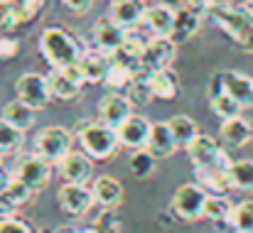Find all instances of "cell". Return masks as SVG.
Listing matches in <instances>:
<instances>
[{"mask_svg": "<svg viewBox=\"0 0 253 233\" xmlns=\"http://www.w3.org/2000/svg\"><path fill=\"white\" fill-rule=\"evenodd\" d=\"M216 25L244 49L253 54V7L234 5V2H211L207 10Z\"/></svg>", "mask_w": 253, "mask_h": 233, "instance_id": "6da1fadb", "label": "cell"}, {"mask_svg": "<svg viewBox=\"0 0 253 233\" xmlns=\"http://www.w3.org/2000/svg\"><path fill=\"white\" fill-rule=\"evenodd\" d=\"M40 52L42 57L49 62L52 69H64L79 62L82 57V44L77 42V37L64 30V27H47L40 35Z\"/></svg>", "mask_w": 253, "mask_h": 233, "instance_id": "7a4b0ae2", "label": "cell"}, {"mask_svg": "<svg viewBox=\"0 0 253 233\" xmlns=\"http://www.w3.org/2000/svg\"><path fill=\"white\" fill-rule=\"evenodd\" d=\"M79 143H82V150L91 159H108L118 150V135H116V128L106 125V123H84L79 125V133H77Z\"/></svg>", "mask_w": 253, "mask_h": 233, "instance_id": "3957f363", "label": "cell"}, {"mask_svg": "<svg viewBox=\"0 0 253 233\" xmlns=\"http://www.w3.org/2000/svg\"><path fill=\"white\" fill-rule=\"evenodd\" d=\"M72 145H74V135H72V130H67L62 125H49V128L40 130L35 138V153L44 157L47 162H62V157L72 153Z\"/></svg>", "mask_w": 253, "mask_h": 233, "instance_id": "277c9868", "label": "cell"}, {"mask_svg": "<svg viewBox=\"0 0 253 233\" xmlns=\"http://www.w3.org/2000/svg\"><path fill=\"white\" fill-rule=\"evenodd\" d=\"M187 155L192 159L194 169H216V167L229 169L231 164L229 155L219 148V143L211 135H202V133L187 145Z\"/></svg>", "mask_w": 253, "mask_h": 233, "instance_id": "5b68a950", "label": "cell"}, {"mask_svg": "<svg viewBox=\"0 0 253 233\" xmlns=\"http://www.w3.org/2000/svg\"><path fill=\"white\" fill-rule=\"evenodd\" d=\"M207 196H209V192H207L202 184L189 182V184H182V187L172 194V204H169V206H172V211H174L179 219H184V221H197V219L204 216Z\"/></svg>", "mask_w": 253, "mask_h": 233, "instance_id": "8992f818", "label": "cell"}, {"mask_svg": "<svg viewBox=\"0 0 253 233\" xmlns=\"http://www.w3.org/2000/svg\"><path fill=\"white\" fill-rule=\"evenodd\" d=\"M15 91H17V98L27 106H32L35 111L44 108L52 98V91H49V81L47 77L37 74V72H27L15 81Z\"/></svg>", "mask_w": 253, "mask_h": 233, "instance_id": "52a82bcc", "label": "cell"}, {"mask_svg": "<svg viewBox=\"0 0 253 233\" xmlns=\"http://www.w3.org/2000/svg\"><path fill=\"white\" fill-rule=\"evenodd\" d=\"M15 179H20L22 184H27L32 192L37 189H44L52 179V162H47L44 157H40L37 153L35 155L22 157L15 167Z\"/></svg>", "mask_w": 253, "mask_h": 233, "instance_id": "ba28073f", "label": "cell"}, {"mask_svg": "<svg viewBox=\"0 0 253 233\" xmlns=\"http://www.w3.org/2000/svg\"><path fill=\"white\" fill-rule=\"evenodd\" d=\"M174 42L169 37H153L145 42L143 57H140V72L138 74H153L160 69H168L174 59Z\"/></svg>", "mask_w": 253, "mask_h": 233, "instance_id": "9c48e42d", "label": "cell"}, {"mask_svg": "<svg viewBox=\"0 0 253 233\" xmlns=\"http://www.w3.org/2000/svg\"><path fill=\"white\" fill-rule=\"evenodd\" d=\"M150 120L140 113H133L130 118H126L118 128H116V135H118V143L123 148H130V150H140L148 145V135H150Z\"/></svg>", "mask_w": 253, "mask_h": 233, "instance_id": "30bf717a", "label": "cell"}, {"mask_svg": "<svg viewBox=\"0 0 253 233\" xmlns=\"http://www.w3.org/2000/svg\"><path fill=\"white\" fill-rule=\"evenodd\" d=\"M133 116V101L126 96V93H118V91H111L108 96L101 98L98 103V118L101 123L111 125V128H118L126 118Z\"/></svg>", "mask_w": 253, "mask_h": 233, "instance_id": "8fae6325", "label": "cell"}, {"mask_svg": "<svg viewBox=\"0 0 253 233\" xmlns=\"http://www.w3.org/2000/svg\"><path fill=\"white\" fill-rule=\"evenodd\" d=\"M57 199H59V206L67 214H72V216H82V214H86L96 204L91 187H86V184H69V182H64V187L59 189Z\"/></svg>", "mask_w": 253, "mask_h": 233, "instance_id": "7c38bea8", "label": "cell"}, {"mask_svg": "<svg viewBox=\"0 0 253 233\" xmlns=\"http://www.w3.org/2000/svg\"><path fill=\"white\" fill-rule=\"evenodd\" d=\"M126 35H128V30L126 27H121L116 20H98L96 25H93V44H96V49L98 52H103V54H113L121 44H123V39H126Z\"/></svg>", "mask_w": 253, "mask_h": 233, "instance_id": "4fadbf2b", "label": "cell"}, {"mask_svg": "<svg viewBox=\"0 0 253 233\" xmlns=\"http://www.w3.org/2000/svg\"><path fill=\"white\" fill-rule=\"evenodd\" d=\"M59 172H62V179L69 182V184H86L93 177V162L84 150L82 153L72 150L67 157H62Z\"/></svg>", "mask_w": 253, "mask_h": 233, "instance_id": "5bb4252c", "label": "cell"}, {"mask_svg": "<svg viewBox=\"0 0 253 233\" xmlns=\"http://www.w3.org/2000/svg\"><path fill=\"white\" fill-rule=\"evenodd\" d=\"M79 69H82V77L86 83H101L106 78V72L111 67V57L98 52V49H86L79 57Z\"/></svg>", "mask_w": 253, "mask_h": 233, "instance_id": "9a60e30c", "label": "cell"}, {"mask_svg": "<svg viewBox=\"0 0 253 233\" xmlns=\"http://www.w3.org/2000/svg\"><path fill=\"white\" fill-rule=\"evenodd\" d=\"M145 0H111V20H116L121 27H135L145 17Z\"/></svg>", "mask_w": 253, "mask_h": 233, "instance_id": "2e32d148", "label": "cell"}, {"mask_svg": "<svg viewBox=\"0 0 253 233\" xmlns=\"http://www.w3.org/2000/svg\"><path fill=\"white\" fill-rule=\"evenodd\" d=\"M224 81V91L239 101L241 108H251L253 106V78L246 74H239V72H224L221 74Z\"/></svg>", "mask_w": 253, "mask_h": 233, "instance_id": "e0dca14e", "label": "cell"}, {"mask_svg": "<svg viewBox=\"0 0 253 233\" xmlns=\"http://www.w3.org/2000/svg\"><path fill=\"white\" fill-rule=\"evenodd\" d=\"M91 192H93V201H96L98 206H103V209H116V206L121 204V199H123V187H121V182H118L116 177H108V174L93 179Z\"/></svg>", "mask_w": 253, "mask_h": 233, "instance_id": "ac0fdd59", "label": "cell"}, {"mask_svg": "<svg viewBox=\"0 0 253 233\" xmlns=\"http://www.w3.org/2000/svg\"><path fill=\"white\" fill-rule=\"evenodd\" d=\"M199 25H202V12L184 5V7L174 10V27H172L169 39H172L174 44H177V42H187L192 35H197Z\"/></svg>", "mask_w": 253, "mask_h": 233, "instance_id": "d6986e66", "label": "cell"}, {"mask_svg": "<svg viewBox=\"0 0 253 233\" xmlns=\"http://www.w3.org/2000/svg\"><path fill=\"white\" fill-rule=\"evenodd\" d=\"M143 22L150 27V32L155 37H169L172 35V27H174V7H169L168 2L153 5V7L145 10Z\"/></svg>", "mask_w": 253, "mask_h": 233, "instance_id": "ffe728a7", "label": "cell"}, {"mask_svg": "<svg viewBox=\"0 0 253 233\" xmlns=\"http://www.w3.org/2000/svg\"><path fill=\"white\" fill-rule=\"evenodd\" d=\"M158 159H165V157L174 155L177 150V143L172 138V130H169L168 123H153L150 125V135H148V145H145Z\"/></svg>", "mask_w": 253, "mask_h": 233, "instance_id": "44dd1931", "label": "cell"}, {"mask_svg": "<svg viewBox=\"0 0 253 233\" xmlns=\"http://www.w3.org/2000/svg\"><path fill=\"white\" fill-rule=\"evenodd\" d=\"M251 138H253V130H251V123L246 118L236 116V118H229V120L221 123V140L226 145L244 148V145L251 143Z\"/></svg>", "mask_w": 253, "mask_h": 233, "instance_id": "7402d4cb", "label": "cell"}, {"mask_svg": "<svg viewBox=\"0 0 253 233\" xmlns=\"http://www.w3.org/2000/svg\"><path fill=\"white\" fill-rule=\"evenodd\" d=\"M32 196V189L27 187V184H22L20 179H15V177H10V182H7V187L5 189H0V214H12L17 206H22L27 199Z\"/></svg>", "mask_w": 253, "mask_h": 233, "instance_id": "603a6c76", "label": "cell"}, {"mask_svg": "<svg viewBox=\"0 0 253 233\" xmlns=\"http://www.w3.org/2000/svg\"><path fill=\"white\" fill-rule=\"evenodd\" d=\"M47 81H49V91L54 98H62V101H72L79 96L82 91V83L74 77H69L64 69H52L47 74Z\"/></svg>", "mask_w": 253, "mask_h": 233, "instance_id": "cb8c5ba5", "label": "cell"}, {"mask_svg": "<svg viewBox=\"0 0 253 233\" xmlns=\"http://www.w3.org/2000/svg\"><path fill=\"white\" fill-rule=\"evenodd\" d=\"M35 108L32 106H27V103H22L20 98H15V101H10L5 108H2V120H7L12 128H17V130H27V128H32L35 125Z\"/></svg>", "mask_w": 253, "mask_h": 233, "instance_id": "d4e9b609", "label": "cell"}, {"mask_svg": "<svg viewBox=\"0 0 253 233\" xmlns=\"http://www.w3.org/2000/svg\"><path fill=\"white\" fill-rule=\"evenodd\" d=\"M148 83H150L153 98H163V101H172L177 96V91H179L177 77L169 69H160V72L148 74Z\"/></svg>", "mask_w": 253, "mask_h": 233, "instance_id": "484cf974", "label": "cell"}, {"mask_svg": "<svg viewBox=\"0 0 253 233\" xmlns=\"http://www.w3.org/2000/svg\"><path fill=\"white\" fill-rule=\"evenodd\" d=\"M197 177H199V184L211 192V194H226L231 187V177H229V169L224 167H216V169H197Z\"/></svg>", "mask_w": 253, "mask_h": 233, "instance_id": "4316f807", "label": "cell"}, {"mask_svg": "<svg viewBox=\"0 0 253 233\" xmlns=\"http://www.w3.org/2000/svg\"><path fill=\"white\" fill-rule=\"evenodd\" d=\"M169 130H172V138H174V143H177V148H187L197 135H199V130H197V123L189 118V116H172L168 120Z\"/></svg>", "mask_w": 253, "mask_h": 233, "instance_id": "83f0119b", "label": "cell"}, {"mask_svg": "<svg viewBox=\"0 0 253 233\" xmlns=\"http://www.w3.org/2000/svg\"><path fill=\"white\" fill-rule=\"evenodd\" d=\"M231 187L241 192H253V159H236L229 164Z\"/></svg>", "mask_w": 253, "mask_h": 233, "instance_id": "f1b7e54d", "label": "cell"}, {"mask_svg": "<svg viewBox=\"0 0 253 233\" xmlns=\"http://www.w3.org/2000/svg\"><path fill=\"white\" fill-rule=\"evenodd\" d=\"M229 226L234 229V233H253V201H239L231 209L229 216Z\"/></svg>", "mask_w": 253, "mask_h": 233, "instance_id": "f546056e", "label": "cell"}, {"mask_svg": "<svg viewBox=\"0 0 253 233\" xmlns=\"http://www.w3.org/2000/svg\"><path fill=\"white\" fill-rule=\"evenodd\" d=\"M231 209H234V204L229 201L226 194H209L207 204H204V219H209V221H226L229 224Z\"/></svg>", "mask_w": 253, "mask_h": 233, "instance_id": "4dcf8cb0", "label": "cell"}, {"mask_svg": "<svg viewBox=\"0 0 253 233\" xmlns=\"http://www.w3.org/2000/svg\"><path fill=\"white\" fill-rule=\"evenodd\" d=\"M155 159H158V157L153 155L148 148L133 150V155H130V159H128L133 177H138V179H145V177H150V174L155 172Z\"/></svg>", "mask_w": 253, "mask_h": 233, "instance_id": "1f68e13d", "label": "cell"}, {"mask_svg": "<svg viewBox=\"0 0 253 233\" xmlns=\"http://www.w3.org/2000/svg\"><path fill=\"white\" fill-rule=\"evenodd\" d=\"M79 233H121V216L116 214V209H103L93 219V224Z\"/></svg>", "mask_w": 253, "mask_h": 233, "instance_id": "d6a6232c", "label": "cell"}, {"mask_svg": "<svg viewBox=\"0 0 253 233\" xmlns=\"http://www.w3.org/2000/svg\"><path fill=\"white\" fill-rule=\"evenodd\" d=\"M209 103H211V113L219 116L221 120L236 118V116H241V111H244V108L239 106V101H234L226 91L219 93V96H214V98H209Z\"/></svg>", "mask_w": 253, "mask_h": 233, "instance_id": "836d02e7", "label": "cell"}, {"mask_svg": "<svg viewBox=\"0 0 253 233\" xmlns=\"http://www.w3.org/2000/svg\"><path fill=\"white\" fill-rule=\"evenodd\" d=\"M133 78H135V72H133V69H128V67H123V64L111 62V67H108V72H106L103 83H106L108 88H113V91H121V88H128Z\"/></svg>", "mask_w": 253, "mask_h": 233, "instance_id": "e575fe53", "label": "cell"}, {"mask_svg": "<svg viewBox=\"0 0 253 233\" xmlns=\"http://www.w3.org/2000/svg\"><path fill=\"white\" fill-rule=\"evenodd\" d=\"M20 143H22V130L12 128L7 120L0 118V157L15 153L20 148Z\"/></svg>", "mask_w": 253, "mask_h": 233, "instance_id": "d590c367", "label": "cell"}, {"mask_svg": "<svg viewBox=\"0 0 253 233\" xmlns=\"http://www.w3.org/2000/svg\"><path fill=\"white\" fill-rule=\"evenodd\" d=\"M0 233H35V231H32V226L27 221L5 216V219H0Z\"/></svg>", "mask_w": 253, "mask_h": 233, "instance_id": "8d00e7d4", "label": "cell"}, {"mask_svg": "<svg viewBox=\"0 0 253 233\" xmlns=\"http://www.w3.org/2000/svg\"><path fill=\"white\" fill-rule=\"evenodd\" d=\"M20 52V42L15 37H0V59H12Z\"/></svg>", "mask_w": 253, "mask_h": 233, "instance_id": "74e56055", "label": "cell"}, {"mask_svg": "<svg viewBox=\"0 0 253 233\" xmlns=\"http://www.w3.org/2000/svg\"><path fill=\"white\" fill-rule=\"evenodd\" d=\"M64 5L74 12H86L91 7V0H64Z\"/></svg>", "mask_w": 253, "mask_h": 233, "instance_id": "f35d334b", "label": "cell"}, {"mask_svg": "<svg viewBox=\"0 0 253 233\" xmlns=\"http://www.w3.org/2000/svg\"><path fill=\"white\" fill-rule=\"evenodd\" d=\"M187 7H192V10H199V12H207L209 10V5L214 2V0H182Z\"/></svg>", "mask_w": 253, "mask_h": 233, "instance_id": "ab89813d", "label": "cell"}, {"mask_svg": "<svg viewBox=\"0 0 253 233\" xmlns=\"http://www.w3.org/2000/svg\"><path fill=\"white\" fill-rule=\"evenodd\" d=\"M7 182H10V177L0 169V189H5V187H7Z\"/></svg>", "mask_w": 253, "mask_h": 233, "instance_id": "60d3db41", "label": "cell"}, {"mask_svg": "<svg viewBox=\"0 0 253 233\" xmlns=\"http://www.w3.org/2000/svg\"><path fill=\"white\" fill-rule=\"evenodd\" d=\"M59 233H79V231H74V229H67V231H59Z\"/></svg>", "mask_w": 253, "mask_h": 233, "instance_id": "b9f144b4", "label": "cell"}, {"mask_svg": "<svg viewBox=\"0 0 253 233\" xmlns=\"http://www.w3.org/2000/svg\"><path fill=\"white\" fill-rule=\"evenodd\" d=\"M249 5H251V7H253V0H249Z\"/></svg>", "mask_w": 253, "mask_h": 233, "instance_id": "7bdbcfd3", "label": "cell"}]
</instances>
